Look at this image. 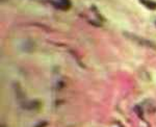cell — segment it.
<instances>
[{
	"mask_svg": "<svg viewBox=\"0 0 156 127\" xmlns=\"http://www.w3.org/2000/svg\"><path fill=\"white\" fill-rule=\"evenodd\" d=\"M123 35H124L126 39L131 41V42H133V43H135V44L140 45V46L148 48V49L156 50V43H154L153 41H151L149 39H146V38H144V37H140V35H137L135 34L128 32V31L123 32Z\"/></svg>",
	"mask_w": 156,
	"mask_h": 127,
	"instance_id": "cell-1",
	"label": "cell"
},
{
	"mask_svg": "<svg viewBox=\"0 0 156 127\" xmlns=\"http://www.w3.org/2000/svg\"><path fill=\"white\" fill-rule=\"evenodd\" d=\"M53 4L55 7L62 9V11H67L71 7V1L70 0H57Z\"/></svg>",
	"mask_w": 156,
	"mask_h": 127,
	"instance_id": "cell-2",
	"label": "cell"
},
{
	"mask_svg": "<svg viewBox=\"0 0 156 127\" xmlns=\"http://www.w3.org/2000/svg\"><path fill=\"white\" fill-rule=\"evenodd\" d=\"M140 2L151 11H156V1L154 0H140Z\"/></svg>",
	"mask_w": 156,
	"mask_h": 127,
	"instance_id": "cell-3",
	"label": "cell"
},
{
	"mask_svg": "<svg viewBox=\"0 0 156 127\" xmlns=\"http://www.w3.org/2000/svg\"><path fill=\"white\" fill-rule=\"evenodd\" d=\"M39 104L40 102L37 100H34V101H30V102H27L26 104H24V107L27 108V110H36V108L39 107Z\"/></svg>",
	"mask_w": 156,
	"mask_h": 127,
	"instance_id": "cell-4",
	"label": "cell"
},
{
	"mask_svg": "<svg viewBox=\"0 0 156 127\" xmlns=\"http://www.w3.org/2000/svg\"><path fill=\"white\" fill-rule=\"evenodd\" d=\"M90 9H92V11L95 13V15H96V16L98 17V19H99L100 21H103V20H104V19H103V17L101 16V14H100L99 11H98V9H97L96 6H95V5H92V7H90Z\"/></svg>",
	"mask_w": 156,
	"mask_h": 127,
	"instance_id": "cell-5",
	"label": "cell"
},
{
	"mask_svg": "<svg viewBox=\"0 0 156 127\" xmlns=\"http://www.w3.org/2000/svg\"><path fill=\"white\" fill-rule=\"evenodd\" d=\"M135 111H136L137 115L140 116V118L143 119V114H144V111H143L142 106H140V105H136V106H135Z\"/></svg>",
	"mask_w": 156,
	"mask_h": 127,
	"instance_id": "cell-6",
	"label": "cell"
},
{
	"mask_svg": "<svg viewBox=\"0 0 156 127\" xmlns=\"http://www.w3.org/2000/svg\"><path fill=\"white\" fill-rule=\"evenodd\" d=\"M46 125H47V123H46V122H44V121H43L42 123H41V125H40V126H37V127H44V126H46Z\"/></svg>",
	"mask_w": 156,
	"mask_h": 127,
	"instance_id": "cell-7",
	"label": "cell"
}]
</instances>
